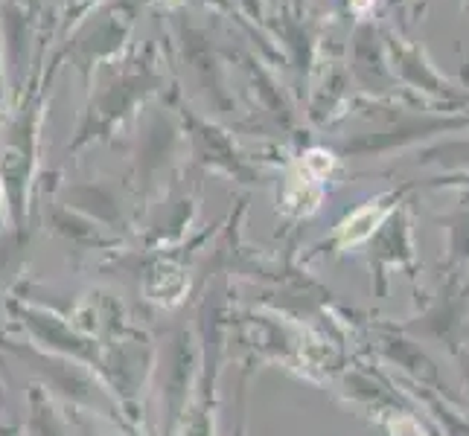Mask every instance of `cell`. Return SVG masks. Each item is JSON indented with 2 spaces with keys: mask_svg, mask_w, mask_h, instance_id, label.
<instances>
[{
  "mask_svg": "<svg viewBox=\"0 0 469 436\" xmlns=\"http://www.w3.org/2000/svg\"><path fill=\"white\" fill-rule=\"evenodd\" d=\"M350 4H353V9H368V4H370V0H350Z\"/></svg>",
  "mask_w": 469,
  "mask_h": 436,
  "instance_id": "cell-1",
  "label": "cell"
}]
</instances>
